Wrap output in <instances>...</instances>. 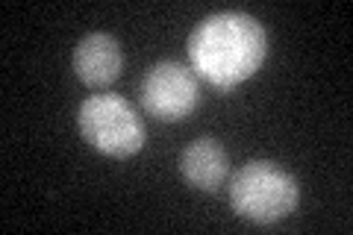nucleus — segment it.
Returning <instances> with one entry per match:
<instances>
[{
	"mask_svg": "<svg viewBox=\"0 0 353 235\" xmlns=\"http://www.w3.org/2000/svg\"><path fill=\"white\" fill-rule=\"evenodd\" d=\"M201 103L197 74L183 62H157L141 80V106L159 121H183Z\"/></svg>",
	"mask_w": 353,
	"mask_h": 235,
	"instance_id": "nucleus-4",
	"label": "nucleus"
},
{
	"mask_svg": "<svg viewBox=\"0 0 353 235\" xmlns=\"http://www.w3.org/2000/svg\"><path fill=\"white\" fill-rule=\"evenodd\" d=\"M180 174L201 192H218L230 176V156L215 139H194L180 156Z\"/></svg>",
	"mask_w": 353,
	"mask_h": 235,
	"instance_id": "nucleus-6",
	"label": "nucleus"
},
{
	"mask_svg": "<svg viewBox=\"0 0 353 235\" xmlns=\"http://www.w3.org/2000/svg\"><path fill=\"white\" fill-rule=\"evenodd\" d=\"M268 53L265 27L248 12H215L189 36V59L197 76L230 92L259 71Z\"/></svg>",
	"mask_w": 353,
	"mask_h": 235,
	"instance_id": "nucleus-1",
	"label": "nucleus"
},
{
	"mask_svg": "<svg viewBox=\"0 0 353 235\" xmlns=\"http://www.w3.org/2000/svg\"><path fill=\"white\" fill-rule=\"evenodd\" d=\"M230 203L253 223H277L301 203V185L277 162H248L230 176Z\"/></svg>",
	"mask_w": 353,
	"mask_h": 235,
	"instance_id": "nucleus-2",
	"label": "nucleus"
},
{
	"mask_svg": "<svg viewBox=\"0 0 353 235\" xmlns=\"http://www.w3.org/2000/svg\"><path fill=\"white\" fill-rule=\"evenodd\" d=\"M77 127L94 150L115 156V159L136 156L148 139V130L136 115V109L130 106V100L109 92L83 100L77 109Z\"/></svg>",
	"mask_w": 353,
	"mask_h": 235,
	"instance_id": "nucleus-3",
	"label": "nucleus"
},
{
	"mask_svg": "<svg viewBox=\"0 0 353 235\" xmlns=\"http://www.w3.org/2000/svg\"><path fill=\"white\" fill-rule=\"evenodd\" d=\"M121 68H124V53L109 32H88L74 48V71L92 88L115 83Z\"/></svg>",
	"mask_w": 353,
	"mask_h": 235,
	"instance_id": "nucleus-5",
	"label": "nucleus"
}]
</instances>
